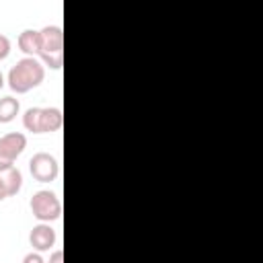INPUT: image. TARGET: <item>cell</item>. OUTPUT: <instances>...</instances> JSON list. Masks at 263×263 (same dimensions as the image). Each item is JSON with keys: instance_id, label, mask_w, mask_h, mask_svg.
Returning a JSON list of instances; mask_svg holds the SVG:
<instances>
[{"instance_id": "52a82bcc", "label": "cell", "mask_w": 263, "mask_h": 263, "mask_svg": "<svg viewBox=\"0 0 263 263\" xmlns=\"http://www.w3.org/2000/svg\"><path fill=\"white\" fill-rule=\"evenodd\" d=\"M64 115L58 107H41L39 113V134H53L62 127Z\"/></svg>"}, {"instance_id": "2e32d148", "label": "cell", "mask_w": 263, "mask_h": 263, "mask_svg": "<svg viewBox=\"0 0 263 263\" xmlns=\"http://www.w3.org/2000/svg\"><path fill=\"white\" fill-rule=\"evenodd\" d=\"M2 86H4V74L0 72V88H2Z\"/></svg>"}, {"instance_id": "8992f818", "label": "cell", "mask_w": 263, "mask_h": 263, "mask_svg": "<svg viewBox=\"0 0 263 263\" xmlns=\"http://www.w3.org/2000/svg\"><path fill=\"white\" fill-rule=\"evenodd\" d=\"M29 242H31V247H33L37 253L49 251V249L55 245V230H53L49 224L41 222V224L33 226V230L29 232Z\"/></svg>"}, {"instance_id": "7a4b0ae2", "label": "cell", "mask_w": 263, "mask_h": 263, "mask_svg": "<svg viewBox=\"0 0 263 263\" xmlns=\"http://www.w3.org/2000/svg\"><path fill=\"white\" fill-rule=\"evenodd\" d=\"M43 66L60 70L64 64V31L58 25H47L39 29V53Z\"/></svg>"}, {"instance_id": "5b68a950", "label": "cell", "mask_w": 263, "mask_h": 263, "mask_svg": "<svg viewBox=\"0 0 263 263\" xmlns=\"http://www.w3.org/2000/svg\"><path fill=\"white\" fill-rule=\"evenodd\" d=\"M29 171H31V177L35 181L51 183L60 175V164H58L55 156H51L49 152H35L29 158Z\"/></svg>"}, {"instance_id": "4fadbf2b", "label": "cell", "mask_w": 263, "mask_h": 263, "mask_svg": "<svg viewBox=\"0 0 263 263\" xmlns=\"http://www.w3.org/2000/svg\"><path fill=\"white\" fill-rule=\"evenodd\" d=\"M23 263H45V259H43L37 251H31V253H27V255L23 257Z\"/></svg>"}, {"instance_id": "9c48e42d", "label": "cell", "mask_w": 263, "mask_h": 263, "mask_svg": "<svg viewBox=\"0 0 263 263\" xmlns=\"http://www.w3.org/2000/svg\"><path fill=\"white\" fill-rule=\"evenodd\" d=\"M0 179H2V183H4V189H6L8 197L16 195V193L21 191V187H23V173H21L16 166H10V168L2 171V173H0Z\"/></svg>"}, {"instance_id": "30bf717a", "label": "cell", "mask_w": 263, "mask_h": 263, "mask_svg": "<svg viewBox=\"0 0 263 263\" xmlns=\"http://www.w3.org/2000/svg\"><path fill=\"white\" fill-rule=\"evenodd\" d=\"M21 111V103L14 97H2L0 99V123H10Z\"/></svg>"}, {"instance_id": "277c9868", "label": "cell", "mask_w": 263, "mask_h": 263, "mask_svg": "<svg viewBox=\"0 0 263 263\" xmlns=\"http://www.w3.org/2000/svg\"><path fill=\"white\" fill-rule=\"evenodd\" d=\"M27 138L21 132H8L0 138V173L14 166V160L25 152Z\"/></svg>"}, {"instance_id": "5bb4252c", "label": "cell", "mask_w": 263, "mask_h": 263, "mask_svg": "<svg viewBox=\"0 0 263 263\" xmlns=\"http://www.w3.org/2000/svg\"><path fill=\"white\" fill-rule=\"evenodd\" d=\"M45 263H64V251H62V249L53 251V253L49 255V261H45Z\"/></svg>"}, {"instance_id": "6da1fadb", "label": "cell", "mask_w": 263, "mask_h": 263, "mask_svg": "<svg viewBox=\"0 0 263 263\" xmlns=\"http://www.w3.org/2000/svg\"><path fill=\"white\" fill-rule=\"evenodd\" d=\"M43 78H45V66L37 58H23L8 70L6 82L16 95H25L31 88L39 86Z\"/></svg>"}, {"instance_id": "3957f363", "label": "cell", "mask_w": 263, "mask_h": 263, "mask_svg": "<svg viewBox=\"0 0 263 263\" xmlns=\"http://www.w3.org/2000/svg\"><path fill=\"white\" fill-rule=\"evenodd\" d=\"M29 205H31L33 216L39 222H45V224H49V222H53V220H58L62 216V203H60L58 195L53 191H49V189L35 191L31 201H29Z\"/></svg>"}, {"instance_id": "7c38bea8", "label": "cell", "mask_w": 263, "mask_h": 263, "mask_svg": "<svg viewBox=\"0 0 263 263\" xmlns=\"http://www.w3.org/2000/svg\"><path fill=\"white\" fill-rule=\"evenodd\" d=\"M8 53H10V39H8L6 35H2V33H0V62H2V60H6V58H8Z\"/></svg>"}, {"instance_id": "8fae6325", "label": "cell", "mask_w": 263, "mask_h": 263, "mask_svg": "<svg viewBox=\"0 0 263 263\" xmlns=\"http://www.w3.org/2000/svg\"><path fill=\"white\" fill-rule=\"evenodd\" d=\"M39 113H41V107H29L23 115V125L27 132L31 134H39Z\"/></svg>"}, {"instance_id": "ba28073f", "label": "cell", "mask_w": 263, "mask_h": 263, "mask_svg": "<svg viewBox=\"0 0 263 263\" xmlns=\"http://www.w3.org/2000/svg\"><path fill=\"white\" fill-rule=\"evenodd\" d=\"M18 49L25 53V58H35L39 53V31L37 29H25L18 33Z\"/></svg>"}, {"instance_id": "9a60e30c", "label": "cell", "mask_w": 263, "mask_h": 263, "mask_svg": "<svg viewBox=\"0 0 263 263\" xmlns=\"http://www.w3.org/2000/svg\"><path fill=\"white\" fill-rule=\"evenodd\" d=\"M8 197V193H6V189H4V183H2V179H0V201H4Z\"/></svg>"}]
</instances>
